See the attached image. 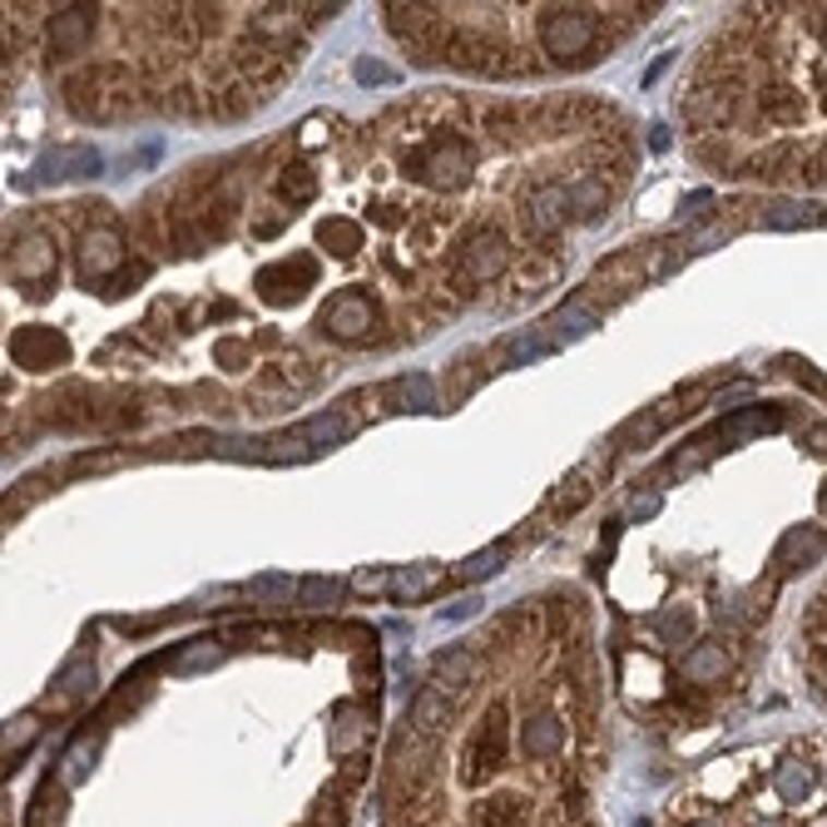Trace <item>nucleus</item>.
<instances>
[{
	"label": "nucleus",
	"instance_id": "1",
	"mask_svg": "<svg viewBox=\"0 0 827 827\" xmlns=\"http://www.w3.org/2000/svg\"><path fill=\"white\" fill-rule=\"evenodd\" d=\"M441 688L452 714L436 729L401 719L392 733L382 827H595L590 659L555 664L540 684H486L481 659L471 684Z\"/></svg>",
	"mask_w": 827,
	"mask_h": 827
},
{
	"label": "nucleus",
	"instance_id": "2",
	"mask_svg": "<svg viewBox=\"0 0 827 827\" xmlns=\"http://www.w3.org/2000/svg\"><path fill=\"white\" fill-rule=\"evenodd\" d=\"M659 827H827V743L733 753L664 807Z\"/></svg>",
	"mask_w": 827,
	"mask_h": 827
},
{
	"label": "nucleus",
	"instance_id": "3",
	"mask_svg": "<svg viewBox=\"0 0 827 827\" xmlns=\"http://www.w3.org/2000/svg\"><path fill=\"white\" fill-rule=\"evenodd\" d=\"M501 263H505V243L495 233H471L452 253V273L466 283V288H481L491 273H501Z\"/></svg>",
	"mask_w": 827,
	"mask_h": 827
},
{
	"label": "nucleus",
	"instance_id": "4",
	"mask_svg": "<svg viewBox=\"0 0 827 827\" xmlns=\"http://www.w3.org/2000/svg\"><path fill=\"white\" fill-rule=\"evenodd\" d=\"M372 327H376V308L362 298V292H343V298H333V308H327V333L333 337H343V343H362Z\"/></svg>",
	"mask_w": 827,
	"mask_h": 827
},
{
	"label": "nucleus",
	"instance_id": "5",
	"mask_svg": "<svg viewBox=\"0 0 827 827\" xmlns=\"http://www.w3.org/2000/svg\"><path fill=\"white\" fill-rule=\"evenodd\" d=\"M11 273H15V283H35V278H45V273H55V248H50V238H45L40 228L25 224L21 233H15Z\"/></svg>",
	"mask_w": 827,
	"mask_h": 827
},
{
	"label": "nucleus",
	"instance_id": "6",
	"mask_svg": "<svg viewBox=\"0 0 827 827\" xmlns=\"http://www.w3.org/2000/svg\"><path fill=\"white\" fill-rule=\"evenodd\" d=\"M80 263H85V278H105L109 268L124 263V238L109 218H99L95 228L85 233V248H80Z\"/></svg>",
	"mask_w": 827,
	"mask_h": 827
},
{
	"label": "nucleus",
	"instance_id": "7",
	"mask_svg": "<svg viewBox=\"0 0 827 827\" xmlns=\"http://www.w3.org/2000/svg\"><path fill=\"white\" fill-rule=\"evenodd\" d=\"M11 357L21 367H50V362H60V357H65V343H60V337H50L45 327H25V333L11 337Z\"/></svg>",
	"mask_w": 827,
	"mask_h": 827
},
{
	"label": "nucleus",
	"instance_id": "8",
	"mask_svg": "<svg viewBox=\"0 0 827 827\" xmlns=\"http://www.w3.org/2000/svg\"><path fill=\"white\" fill-rule=\"evenodd\" d=\"M446 585V570L441 565H401L392 570V600H427L431 590H441Z\"/></svg>",
	"mask_w": 827,
	"mask_h": 827
},
{
	"label": "nucleus",
	"instance_id": "9",
	"mask_svg": "<svg viewBox=\"0 0 827 827\" xmlns=\"http://www.w3.org/2000/svg\"><path fill=\"white\" fill-rule=\"evenodd\" d=\"M357 421L362 417H357L352 407H333V411H323V417H312L298 436L308 441V446H337V441H347L357 431Z\"/></svg>",
	"mask_w": 827,
	"mask_h": 827
},
{
	"label": "nucleus",
	"instance_id": "10",
	"mask_svg": "<svg viewBox=\"0 0 827 827\" xmlns=\"http://www.w3.org/2000/svg\"><path fill=\"white\" fill-rule=\"evenodd\" d=\"M823 550H827V536H823V530H788V540L778 546V565H783V570H798L793 560H803V565H807V560H817Z\"/></svg>",
	"mask_w": 827,
	"mask_h": 827
},
{
	"label": "nucleus",
	"instance_id": "11",
	"mask_svg": "<svg viewBox=\"0 0 827 827\" xmlns=\"http://www.w3.org/2000/svg\"><path fill=\"white\" fill-rule=\"evenodd\" d=\"M99 154L95 149H50L45 154V179H65V173H95Z\"/></svg>",
	"mask_w": 827,
	"mask_h": 827
},
{
	"label": "nucleus",
	"instance_id": "12",
	"mask_svg": "<svg viewBox=\"0 0 827 827\" xmlns=\"http://www.w3.org/2000/svg\"><path fill=\"white\" fill-rule=\"evenodd\" d=\"M783 427V417L778 411H763V407H753V411H743V417H733V421H723L714 436H723V441H739V436H753V431H778Z\"/></svg>",
	"mask_w": 827,
	"mask_h": 827
},
{
	"label": "nucleus",
	"instance_id": "13",
	"mask_svg": "<svg viewBox=\"0 0 827 827\" xmlns=\"http://www.w3.org/2000/svg\"><path fill=\"white\" fill-rule=\"evenodd\" d=\"M817 208L813 204H778V208H763V224L768 228H803V224H817Z\"/></svg>",
	"mask_w": 827,
	"mask_h": 827
},
{
	"label": "nucleus",
	"instance_id": "14",
	"mask_svg": "<svg viewBox=\"0 0 827 827\" xmlns=\"http://www.w3.org/2000/svg\"><path fill=\"white\" fill-rule=\"evenodd\" d=\"M337 595H343V585L327 580V575H312V580L298 585V604H308V610H327Z\"/></svg>",
	"mask_w": 827,
	"mask_h": 827
},
{
	"label": "nucleus",
	"instance_id": "15",
	"mask_svg": "<svg viewBox=\"0 0 827 827\" xmlns=\"http://www.w3.org/2000/svg\"><path fill=\"white\" fill-rule=\"evenodd\" d=\"M352 590L367 595V600H382V595H392V570H387V565L357 570V575H352Z\"/></svg>",
	"mask_w": 827,
	"mask_h": 827
},
{
	"label": "nucleus",
	"instance_id": "16",
	"mask_svg": "<svg viewBox=\"0 0 827 827\" xmlns=\"http://www.w3.org/2000/svg\"><path fill=\"white\" fill-rule=\"evenodd\" d=\"M511 555V540H501V546H491L486 555H476V560H466V570H462V580H481V575H491V570H501V560Z\"/></svg>",
	"mask_w": 827,
	"mask_h": 827
},
{
	"label": "nucleus",
	"instance_id": "17",
	"mask_svg": "<svg viewBox=\"0 0 827 827\" xmlns=\"http://www.w3.org/2000/svg\"><path fill=\"white\" fill-rule=\"evenodd\" d=\"M585 481H590V476H575V481H570V491H560L555 495V501H550V516H560V511H565V516H570V511H575V505H585V501H590V491H595V486H585Z\"/></svg>",
	"mask_w": 827,
	"mask_h": 827
},
{
	"label": "nucleus",
	"instance_id": "18",
	"mask_svg": "<svg viewBox=\"0 0 827 827\" xmlns=\"http://www.w3.org/2000/svg\"><path fill=\"white\" fill-rule=\"evenodd\" d=\"M803 11H807V15H798V21H803L807 31H813L817 40L827 45V5H803Z\"/></svg>",
	"mask_w": 827,
	"mask_h": 827
},
{
	"label": "nucleus",
	"instance_id": "19",
	"mask_svg": "<svg viewBox=\"0 0 827 827\" xmlns=\"http://www.w3.org/2000/svg\"><path fill=\"white\" fill-rule=\"evenodd\" d=\"M813 179H827V144L813 154Z\"/></svg>",
	"mask_w": 827,
	"mask_h": 827
}]
</instances>
